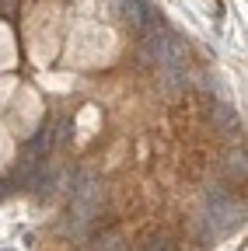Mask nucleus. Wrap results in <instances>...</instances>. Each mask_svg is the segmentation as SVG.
I'll list each match as a JSON object with an SVG mask.
<instances>
[{"instance_id": "nucleus-3", "label": "nucleus", "mask_w": 248, "mask_h": 251, "mask_svg": "<svg viewBox=\"0 0 248 251\" xmlns=\"http://www.w3.org/2000/svg\"><path fill=\"white\" fill-rule=\"evenodd\" d=\"M91 251H130V244L122 241L119 234H105V237L95 241V248H91Z\"/></svg>"}, {"instance_id": "nucleus-6", "label": "nucleus", "mask_w": 248, "mask_h": 251, "mask_svg": "<svg viewBox=\"0 0 248 251\" xmlns=\"http://www.w3.org/2000/svg\"><path fill=\"white\" fill-rule=\"evenodd\" d=\"M140 251H168V237H161V234H150V237L140 244Z\"/></svg>"}, {"instance_id": "nucleus-1", "label": "nucleus", "mask_w": 248, "mask_h": 251, "mask_svg": "<svg viewBox=\"0 0 248 251\" xmlns=\"http://www.w3.org/2000/svg\"><path fill=\"white\" fill-rule=\"evenodd\" d=\"M102 202H105V188H102V181L91 178V175H84L81 185H74V196H70V230L84 234V230L98 220Z\"/></svg>"}, {"instance_id": "nucleus-4", "label": "nucleus", "mask_w": 248, "mask_h": 251, "mask_svg": "<svg viewBox=\"0 0 248 251\" xmlns=\"http://www.w3.org/2000/svg\"><path fill=\"white\" fill-rule=\"evenodd\" d=\"M224 168H227V175L234 178V181H245V153H227V161H224Z\"/></svg>"}, {"instance_id": "nucleus-2", "label": "nucleus", "mask_w": 248, "mask_h": 251, "mask_svg": "<svg viewBox=\"0 0 248 251\" xmlns=\"http://www.w3.org/2000/svg\"><path fill=\"white\" fill-rule=\"evenodd\" d=\"M119 7H122L126 21H130L137 31H154V28H161V14L154 11L150 0H119Z\"/></svg>"}, {"instance_id": "nucleus-7", "label": "nucleus", "mask_w": 248, "mask_h": 251, "mask_svg": "<svg viewBox=\"0 0 248 251\" xmlns=\"http://www.w3.org/2000/svg\"><path fill=\"white\" fill-rule=\"evenodd\" d=\"M7 192H11V185H7V181H0V199H4Z\"/></svg>"}, {"instance_id": "nucleus-5", "label": "nucleus", "mask_w": 248, "mask_h": 251, "mask_svg": "<svg viewBox=\"0 0 248 251\" xmlns=\"http://www.w3.org/2000/svg\"><path fill=\"white\" fill-rule=\"evenodd\" d=\"M70 133H74V119H63V122H59V129L53 133V147H67Z\"/></svg>"}]
</instances>
